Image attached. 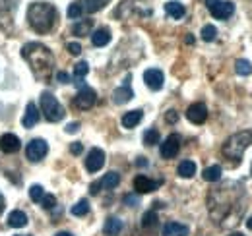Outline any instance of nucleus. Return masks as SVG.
<instances>
[{"mask_svg": "<svg viewBox=\"0 0 252 236\" xmlns=\"http://www.w3.org/2000/svg\"><path fill=\"white\" fill-rule=\"evenodd\" d=\"M144 82H146V86L152 89V91H159V89H163L165 76H163V72L158 70V68H150V70L144 72Z\"/></svg>", "mask_w": 252, "mask_h": 236, "instance_id": "10", "label": "nucleus"}, {"mask_svg": "<svg viewBox=\"0 0 252 236\" xmlns=\"http://www.w3.org/2000/svg\"><path fill=\"white\" fill-rule=\"evenodd\" d=\"M82 14H84V10H82L80 2H72L68 6V18L70 20H78V18H82Z\"/></svg>", "mask_w": 252, "mask_h": 236, "instance_id": "32", "label": "nucleus"}, {"mask_svg": "<svg viewBox=\"0 0 252 236\" xmlns=\"http://www.w3.org/2000/svg\"><path fill=\"white\" fill-rule=\"evenodd\" d=\"M109 41H111V31L107 28H99L92 33V43L95 47H105V45H109Z\"/></svg>", "mask_w": 252, "mask_h": 236, "instance_id": "19", "label": "nucleus"}, {"mask_svg": "<svg viewBox=\"0 0 252 236\" xmlns=\"http://www.w3.org/2000/svg\"><path fill=\"white\" fill-rule=\"evenodd\" d=\"M177 175L181 178H192L196 175V163L194 161H183L177 169Z\"/></svg>", "mask_w": 252, "mask_h": 236, "instance_id": "24", "label": "nucleus"}, {"mask_svg": "<svg viewBox=\"0 0 252 236\" xmlns=\"http://www.w3.org/2000/svg\"><path fill=\"white\" fill-rule=\"evenodd\" d=\"M88 72H90V64L84 62V60L74 66V76H76V78H82V80H84V78L88 76Z\"/></svg>", "mask_w": 252, "mask_h": 236, "instance_id": "33", "label": "nucleus"}, {"mask_svg": "<svg viewBox=\"0 0 252 236\" xmlns=\"http://www.w3.org/2000/svg\"><path fill=\"white\" fill-rule=\"evenodd\" d=\"M136 165H140V167H146V165H148V161H146L144 157H140V159L136 161Z\"/></svg>", "mask_w": 252, "mask_h": 236, "instance_id": "43", "label": "nucleus"}, {"mask_svg": "<svg viewBox=\"0 0 252 236\" xmlns=\"http://www.w3.org/2000/svg\"><path fill=\"white\" fill-rule=\"evenodd\" d=\"M16 236H24V235H16ZM28 236H32V235H28Z\"/></svg>", "mask_w": 252, "mask_h": 236, "instance_id": "48", "label": "nucleus"}, {"mask_svg": "<svg viewBox=\"0 0 252 236\" xmlns=\"http://www.w3.org/2000/svg\"><path fill=\"white\" fill-rule=\"evenodd\" d=\"M99 188H101V182H94V184H92V186H90V192H92V194H97V192H99Z\"/></svg>", "mask_w": 252, "mask_h": 236, "instance_id": "42", "label": "nucleus"}, {"mask_svg": "<svg viewBox=\"0 0 252 236\" xmlns=\"http://www.w3.org/2000/svg\"><path fill=\"white\" fill-rule=\"evenodd\" d=\"M92 28H94V20H82L72 28V33L78 37H86V35H90Z\"/></svg>", "mask_w": 252, "mask_h": 236, "instance_id": "25", "label": "nucleus"}, {"mask_svg": "<svg viewBox=\"0 0 252 236\" xmlns=\"http://www.w3.org/2000/svg\"><path fill=\"white\" fill-rule=\"evenodd\" d=\"M22 57L28 60V64H30V68H32V72L35 74L37 80H43V82L51 80L53 70H55V57L45 45L28 43L22 49Z\"/></svg>", "mask_w": 252, "mask_h": 236, "instance_id": "1", "label": "nucleus"}, {"mask_svg": "<svg viewBox=\"0 0 252 236\" xmlns=\"http://www.w3.org/2000/svg\"><path fill=\"white\" fill-rule=\"evenodd\" d=\"M22 149V142L18 136L14 134H4L0 138V151L6 153V155H12V153H18Z\"/></svg>", "mask_w": 252, "mask_h": 236, "instance_id": "13", "label": "nucleus"}, {"mask_svg": "<svg viewBox=\"0 0 252 236\" xmlns=\"http://www.w3.org/2000/svg\"><path fill=\"white\" fill-rule=\"evenodd\" d=\"M66 49H68V53H70L72 57H78V55L82 53V45H80V43H68Z\"/></svg>", "mask_w": 252, "mask_h": 236, "instance_id": "36", "label": "nucleus"}, {"mask_svg": "<svg viewBox=\"0 0 252 236\" xmlns=\"http://www.w3.org/2000/svg\"><path fill=\"white\" fill-rule=\"evenodd\" d=\"M235 70H237V74L239 76H251L252 74V64L249 60L245 59H239L235 62Z\"/></svg>", "mask_w": 252, "mask_h": 236, "instance_id": "27", "label": "nucleus"}, {"mask_svg": "<svg viewBox=\"0 0 252 236\" xmlns=\"http://www.w3.org/2000/svg\"><path fill=\"white\" fill-rule=\"evenodd\" d=\"M70 151H72V153H74V155H80V153H82V151H84V146H82V144H80V142H74V144H72V146H70Z\"/></svg>", "mask_w": 252, "mask_h": 236, "instance_id": "38", "label": "nucleus"}, {"mask_svg": "<svg viewBox=\"0 0 252 236\" xmlns=\"http://www.w3.org/2000/svg\"><path fill=\"white\" fill-rule=\"evenodd\" d=\"M4 211V198H2V194H0V213Z\"/></svg>", "mask_w": 252, "mask_h": 236, "instance_id": "44", "label": "nucleus"}, {"mask_svg": "<svg viewBox=\"0 0 252 236\" xmlns=\"http://www.w3.org/2000/svg\"><path fill=\"white\" fill-rule=\"evenodd\" d=\"M179 149H181V136L179 134H171L165 138V142L161 144V157L163 159H173L179 155Z\"/></svg>", "mask_w": 252, "mask_h": 236, "instance_id": "8", "label": "nucleus"}, {"mask_svg": "<svg viewBox=\"0 0 252 236\" xmlns=\"http://www.w3.org/2000/svg\"><path fill=\"white\" fill-rule=\"evenodd\" d=\"M165 12H167L173 20H181V18H185V14H187V10H185V6H183L181 2H167V4H165Z\"/></svg>", "mask_w": 252, "mask_h": 236, "instance_id": "20", "label": "nucleus"}, {"mask_svg": "<svg viewBox=\"0 0 252 236\" xmlns=\"http://www.w3.org/2000/svg\"><path fill=\"white\" fill-rule=\"evenodd\" d=\"M78 130H80V122H72L66 126V134H76Z\"/></svg>", "mask_w": 252, "mask_h": 236, "instance_id": "39", "label": "nucleus"}, {"mask_svg": "<svg viewBox=\"0 0 252 236\" xmlns=\"http://www.w3.org/2000/svg\"><path fill=\"white\" fill-rule=\"evenodd\" d=\"M216 37H218V30H216V26H210V24H208V26H204V28H202V39H204V41H208V43H210V41H214Z\"/></svg>", "mask_w": 252, "mask_h": 236, "instance_id": "34", "label": "nucleus"}, {"mask_svg": "<svg viewBox=\"0 0 252 236\" xmlns=\"http://www.w3.org/2000/svg\"><path fill=\"white\" fill-rule=\"evenodd\" d=\"M156 223H158V213H156V211L144 213V217H142V227H144V229H150V227H154Z\"/></svg>", "mask_w": 252, "mask_h": 236, "instance_id": "31", "label": "nucleus"}, {"mask_svg": "<svg viewBox=\"0 0 252 236\" xmlns=\"http://www.w3.org/2000/svg\"><path fill=\"white\" fill-rule=\"evenodd\" d=\"M247 227L252 231V217H249V219H247Z\"/></svg>", "mask_w": 252, "mask_h": 236, "instance_id": "46", "label": "nucleus"}, {"mask_svg": "<svg viewBox=\"0 0 252 236\" xmlns=\"http://www.w3.org/2000/svg\"><path fill=\"white\" fill-rule=\"evenodd\" d=\"M165 120H167L169 124H175V122L179 120V113H177V111H167V115H165Z\"/></svg>", "mask_w": 252, "mask_h": 236, "instance_id": "37", "label": "nucleus"}, {"mask_svg": "<svg viewBox=\"0 0 252 236\" xmlns=\"http://www.w3.org/2000/svg\"><path fill=\"white\" fill-rule=\"evenodd\" d=\"M28 225V215L24 213V211H12L10 215H8V227H12V229H22V227H26Z\"/></svg>", "mask_w": 252, "mask_h": 236, "instance_id": "17", "label": "nucleus"}, {"mask_svg": "<svg viewBox=\"0 0 252 236\" xmlns=\"http://www.w3.org/2000/svg\"><path fill=\"white\" fill-rule=\"evenodd\" d=\"M229 236H245V235H241V233H233V235H229Z\"/></svg>", "mask_w": 252, "mask_h": 236, "instance_id": "47", "label": "nucleus"}, {"mask_svg": "<svg viewBox=\"0 0 252 236\" xmlns=\"http://www.w3.org/2000/svg\"><path fill=\"white\" fill-rule=\"evenodd\" d=\"M41 206L45 207V209H53V207L57 206V198L53 194H45L43 200H41Z\"/></svg>", "mask_w": 252, "mask_h": 236, "instance_id": "35", "label": "nucleus"}, {"mask_svg": "<svg viewBox=\"0 0 252 236\" xmlns=\"http://www.w3.org/2000/svg\"><path fill=\"white\" fill-rule=\"evenodd\" d=\"M103 165H105V151L99 148H94L86 157V169L90 173H97V171L103 169Z\"/></svg>", "mask_w": 252, "mask_h": 236, "instance_id": "9", "label": "nucleus"}, {"mask_svg": "<svg viewBox=\"0 0 252 236\" xmlns=\"http://www.w3.org/2000/svg\"><path fill=\"white\" fill-rule=\"evenodd\" d=\"M99 182H101V188L113 190V188H117V186L121 184V175H119V173H115V171H111V173H107L105 177L101 178Z\"/></svg>", "mask_w": 252, "mask_h": 236, "instance_id": "23", "label": "nucleus"}, {"mask_svg": "<svg viewBox=\"0 0 252 236\" xmlns=\"http://www.w3.org/2000/svg\"><path fill=\"white\" fill-rule=\"evenodd\" d=\"M251 175H252V169H251Z\"/></svg>", "mask_w": 252, "mask_h": 236, "instance_id": "49", "label": "nucleus"}, {"mask_svg": "<svg viewBox=\"0 0 252 236\" xmlns=\"http://www.w3.org/2000/svg\"><path fill=\"white\" fill-rule=\"evenodd\" d=\"M70 211H72V215H76V217H84V215L90 213V202H88V200H80Z\"/></svg>", "mask_w": 252, "mask_h": 236, "instance_id": "28", "label": "nucleus"}, {"mask_svg": "<svg viewBox=\"0 0 252 236\" xmlns=\"http://www.w3.org/2000/svg\"><path fill=\"white\" fill-rule=\"evenodd\" d=\"M142 118H144V113H142L140 109L130 111V113H126L125 117H123V126L128 128V130H132V128H136V126L142 122Z\"/></svg>", "mask_w": 252, "mask_h": 236, "instance_id": "18", "label": "nucleus"}, {"mask_svg": "<svg viewBox=\"0 0 252 236\" xmlns=\"http://www.w3.org/2000/svg\"><path fill=\"white\" fill-rule=\"evenodd\" d=\"M105 235L107 236H117L121 231H123V221L121 219H117V217H109L107 221H105Z\"/></svg>", "mask_w": 252, "mask_h": 236, "instance_id": "21", "label": "nucleus"}, {"mask_svg": "<svg viewBox=\"0 0 252 236\" xmlns=\"http://www.w3.org/2000/svg\"><path fill=\"white\" fill-rule=\"evenodd\" d=\"M59 12L49 2H33L28 8V24L35 33H49L57 26Z\"/></svg>", "mask_w": 252, "mask_h": 236, "instance_id": "2", "label": "nucleus"}, {"mask_svg": "<svg viewBox=\"0 0 252 236\" xmlns=\"http://www.w3.org/2000/svg\"><path fill=\"white\" fill-rule=\"evenodd\" d=\"M132 97H134V91L130 89V76L126 78L125 86L119 89H115V93H113V101L117 103V105H125L128 101H132Z\"/></svg>", "mask_w": 252, "mask_h": 236, "instance_id": "14", "label": "nucleus"}, {"mask_svg": "<svg viewBox=\"0 0 252 236\" xmlns=\"http://www.w3.org/2000/svg\"><path fill=\"white\" fill-rule=\"evenodd\" d=\"M252 146V132L251 130H243V132H237V134H233L231 138H227L225 140V144H223V148H221V153L231 161H241L243 159V155H245V151Z\"/></svg>", "mask_w": 252, "mask_h": 236, "instance_id": "3", "label": "nucleus"}, {"mask_svg": "<svg viewBox=\"0 0 252 236\" xmlns=\"http://www.w3.org/2000/svg\"><path fill=\"white\" fill-rule=\"evenodd\" d=\"M221 167L220 165H212V167H208L204 173H202V177H204V180L206 182H218V180H221Z\"/></svg>", "mask_w": 252, "mask_h": 236, "instance_id": "26", "label": "nucleus"}, {"mask_svg": "<svg viewBox=\"0 0 252 236\" xmlns=\"http://www.w3.org/2000/svg\"><path fill=\"white\" fill-rule=\"evenodd\" d=\"M78 2H80V6H82L84 12L94 14V12H99L101 8H105L109 0H78Z\"/></svg>", "mask_w": 252, "mask_h": 236, "instance_id": "22", "label": "nucleus"}, {"mask_svg": "<svg viewBox=\"0 0 252 236\" xmlns=\"http://www.w3.org/2000/svg\"><path fill=\"white\" fill-rule=\"evenodd\" d=\"M187 118L192 124H204L208 120V109L204 103H194L187 109Z\"/></svg>", "mask_w": 252, "mask_h": 236, "instance_id": "11", "label": "nucleus"}, {"mask_svg": "<svg viewBox=\"0 0 252 236\" xmlns=\"http://www.w3.org/2000/svg\"><path fill=\"white\" fill-rule=\"evenodd\" d=\"M206 6L216 20H227L235 12V4L231 0H206Z\"/></svg>", "mask_w": 252, "mask_h": 236, "instance_id": "5", "label": "nucleus"}, {"mask_svg": "<svg viewBox=\"0 0 252 236\" xmlns=\"http://www.w3.org/2000/svg\"><path fill=\"white\" fill-rule=\"evenodd\" d=\"M41 113L45 115V118L49 120V122H59V120H63L64 118V107L59 103V99L53 95V93H49V91H43L41 93Z\"/></svg>", "mask_w": 252, "mask_h": 236, "instance_id": "4", "label": "nucleus"}, {"mask_svg": "<svg viewBox=\"0 0 252 236\" xmlns=\"http://www.w3.org/2000/svg\"><path fill=\"white\" fill-rule=\"evenodd\" d=\"M43 196H45V190H43V186H39V184H33L32 188H30V198H32V202H35V204H41Z\"/></svg>", "mask_w": 252, "mask_h": 236, "instance_id": "30", "label": "nucleus"}, {"mask_svg": "<svg viewBox=\"0 0 252 236\" xmlns=\"http://www.w3.org/2000/svg\"><path fill=\"white\" fill-rule=\"evenodd\" d=\"M125 202L128 204V206H136V204H138V198H136V196H130V194H128V196H125Z\"/></svg>", "mask_w": 252, "mask_h": 236, "instance_id": "41", "label": "nucleus"}, {"mask_svg": "<svg viewBox=\"0 0 252 236\" xmlns=\"http://www.w3.org/2000/svg\"><path fill=\"white\" fill-rule=\"evenodd\" d=\"M57 80H59L61 84H70V76H68L66 72H59V74H57Z\"/></svg>", "mask_w": 252, "mask_h": 236, "instance_id": "40", "label": "nucleus"}, {"mask_svg": "<svg viewBox=\"0 0 252 236\" xmlns=\"http://www.w3.org/2000/svg\"><path fill=\"white\" fill-rule=\"evenodd\" d=\"M95 101H97V93H95L92 88H82L78 91V95L74 97V105H76V109H80V111H88V109H92L95 105Z\"/></svg>", "mask_w": 252, "mask_h": 236, "instance_id": "7", "label": "nucleus"}, {"mask_svg": "<svg viewBox=\"0 0 252 236\" xmlns=\"http://www.w3.org/2000/svg\"><path fill=\"white\" fill-rule=\"evenodd\" d=\"M37 122H39V109H37L35 103H28V109L24 113L22 124H24V128H33Z\"/></svg>", "mask_w": 252, "mask_h": 236, "instance_id": "15", "label": "nucleus"}, {"mask_svg": "<svg viewBox=\"0 0 252 236\" xmlns=\"http://www.w3.org/2000/svg\"><path fill=\"white\" fill-rule=\"evenodd\" d=\"M159 132L158 130H154V128H150V130H146L144 132V144L146 146H156V144H159Z\"/></svg>", "mask_w": 252, "mask_h": 236, "instance_id": "29", "label": "nucleus"}, {"mask_svg": "<svg viewBox=\"0 0 252 236\" xmlns=\"http://www.w3.org/2000/svg\"><path fill=\"white\" fill-rule=\"evenodd\" d=\"M55 236H74V235H70V233H66V231H63V233H57Z\"/></svg>", "mask_w": 252, "mask_h": 236, "instance_id": "45", "label": "nucleus"}, {"mask_svg": "<svg viewBox=\"0 0 252 236\" xmlns=\"http://www.w3.org/2000/svg\"><path fill=\"white\" fill-rule=\"evenodd\" d=\"M189 227L187 225H181V223H177V221H171V223H167L165 225V229H163V235L165 236H189Z\"/></svg>", "mask_w": 252, "mask_h": 236, "instance_id": "16", "label": "nucleus"}, {"mask_svg": "<svg viewBox=\"0 0 252 236\" xmlns=\"http://www.w3.org/2000/svg\"><path fill=\"white\" fill-rule=\"evenodd\" d=\"M47 153H49V146H47V142L41 140V138H35V140H32V142L26 146V157H28L32 163H37V161L45 159Z\"/></svg>", "mask_w": 252, "mask_h": 236, "instance_id": "6", "label": "nucleus"}, {"mask_svg": "<svg viewBox=\"0 0 252 236\" xmlns=\"http://www.w3.org/2000/svg\"><path fill=\"white\" fill-rule=\"evenodd\" d=\"M159 184H161V182H156V180L144 177V175H138V177L134 178V190H136V194H150V192H156L159 188Z\"/></svg>", "mask_w": 252, "mask_h": 236, "instance_id": "12", "label": "nucleus"}]
</instances>
